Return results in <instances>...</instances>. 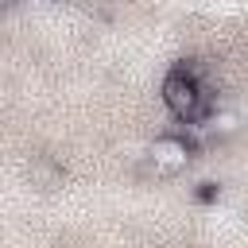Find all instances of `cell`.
Wrapping results in <instances>:
<instances>
[{
	"instance_id": "obj_3",
	"label": "cell",
	"mask_w": 248,
	"mask_h": 248,
	"mask_svg": "<svg viewBox=\"0 0 248 248\" xmlns=\"http://www.w3.org/2000/svg\"><path fill=\"white\" fill-rule=\"evenodd\" d=\"M31 182H35L39 190H54V186L62 182V170H58L54 163H43V159H39V163L31 167Z\"/></svg>"
},
{
	"instance_id": "obj_4",
	"label": "cell",
	"mask_w": 248,
	"mask_h": 248,
	"mask_svg": "<svg viewBox=\"0 0 248 248\" xmlns=\"http://www.w3.org/2000/svg\"><path fill=\"white\" fill-rule=\"evenodd\" d=\"M236 128V116L232 112H213L209 116V132H232Z\"/></svg>"
},
{
	"instance_id": "obj_2",
	"label": "cell",
	"mask_w": 248,
	"mask_h": 248,
	"mask_svg": "<svg viewBox=\"0 0 248 248\" xmlns=\"http://www.w3.org/2000/svg\"><path fill=\"white\" fill-rule=\"evenodd\" d=\"M151 159H155V167H163V170H182V167L190 163V143H186L182 136H159V140L151 143Z\"/></svg>"
},
{
	"instance_id": "obj_1",
	"label": "cell",
	"mask_w": 248,
	"mask_h": 248,
	"mask_svg": "<svg viewBox=\"0 0 248 248\" xmlns=\"http://www.w3.org/2000/svg\"><path fill=\"white\" fill-rule=\"evenodd\" d=\"M163 105L178 116V120H198L205 112V89L194 74L186 70H174L167 81H163Z\"/></svg>"
}]
</instances>
